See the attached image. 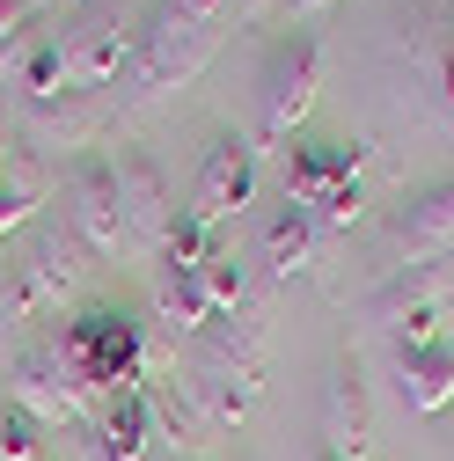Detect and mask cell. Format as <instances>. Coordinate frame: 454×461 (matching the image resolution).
<instances>
[{
  "label": "cell",
  "mask_w": 454,
  "mask_h": 461,
  "mask_svg": "<svg viewBox=\"0 0 454 461\" xmlns=\"http://www.w3.org/2000/svg\"><path fill=\"white\" fill-rule=\"evenodd\" d=\"M257 381H264V315L242 301L205 322V359H198V402L213 425H242V411L257 402Z\"/></svg>",
  "instance_id": "6da1fadb"
},
{
  "label": "cell",
  "mask_w": 454,
  "mask_h": 461,
  "mask_svg": "<svg viewBox=\"0 0 454 461\" xmlns=\"http://www.w3.org/2000/svg\"><path fill=\"white\" fill-rule=\"evenodd\" d=\"M220 30H227V0H154L147 30H140V88L161 95V88L191 81L213 59Z\"/></svg>",
  "instance_id": "7a4b0ae2"
},
{
  "label": "cell",
  "mask_w": 454,
  "mask_h": 461,
  "mask_svg": "<svg viewBox=\"0 0 454 461\" xmlns=\"http://www.w3.org/2000/svg\"><path fill=\"white\" fill-rule=\"evenodd\" d=\"M286 205L315 212V227H352L367 212V191H359V168H367V147L359 140H301L286 147Z\"/></svg>",
  "instance_id": "3957f363"
},
{
  "label": "cell",
  "mask_w": 454,
  "mask_h": 461,
  "mask_svg": "<svg viewBox=\"0 0 454 461\" xmlns=\"http://www.w3.org/2000/svg\"><path fill=\"white\" fill-rule=\"evenodd\" d=\"M59 359L74 366L81 388H103V395L140 388V374H147V330L125 308H81L59 330Z\"/></svg>",
  "instance_id": "277c9868"
},
{
  "label": "cell",
  "mask_w": 454,
  "mask_h": 461,
  "mask_svg": "<svg viewBox=\"0 0 454 461\" xmlns=\"http://www.w3.org/2000/svg\"><path fill=\"white\" fill-rule=\"evenodd\" d=\"M322 88V44L315 37H278L271 59H264V140L286 147L301 132V118L315 110Z\"/></svg>",
  "instance_id": "5b68a950"
},
{
  "label": "cell",
  "mask_w": 454,
  "mask_h": 461,
  "mask_svg": "<svg viewBox=\"0 0 454 461\" xmlns=\"http://www.w3.org/2000/svg\"><path fill=\"white\" fill-rule=\"evenodd\" d=\"M67 198H74V235L103 257L132 249V220H125V191H118V168H110V154H81L74 176H67Z\"/></svg>",
  "instance_id": "8992f818"
},
{
  "label": "cell",
  "mask_w": 454,
  "mask_h": 461,
  "mask_svg": "<svg viewBox=\"0 0 454 461\" xmlns=\"http://www.w3.org/2000/svg\"><path fill=\"white\" fill-rule=\"evenodd\" d=\"M250 198H257V147L227 132V140L205 147V168H198V184H191V220L220 227V220H235Z\"/></svg>",
  "instance_id": "52a82bcc"
},
{
  "label": "cell",
  "mask_w": 454,
  "mask_h": 461,
  "mask_svg": "<svg viewBox=\"0 0 454 461\" xmlns=\"http://www.w3.org/2000/svg\"><path fill=\"white\" fill-rule=\"evenodd\" d=\"M67 278H74V242H59V235H44L23 264H0V330L44 315Z\"/></svg>",
  "instance_id": "ba28073f"
},
{
  "label": "cell",
  "mask_w": 454,
  "mask_h": 461,
  "mask_svg": "<svg viewBox=\"0 0 454 461\" xmlns=\"http://www.w3.org/2000/svg\"><path fill=\"white\" fill-rule=\"evenodd\" d=\"M15 402H23L37 425H81L88 418V388L74 381V366L59 352H30L15 366Z\"/></svg>",
  "instance_id": "9c48e42d"
},
{
  "label": "cell",
  "mask_w": 454,
  "mask_h": 461,
  "mask_svg": "<svg viewBox=\"0 0 454 461\" xmlns=\"http://www.w3.org/2000/svg\"><path fill=\"white\" fill-rule=\"evenodd\" d=\"M388 242L404 249L411 264H440V257H454V176L440 184V191H425L418 205H404L388 220Z\"/></svg>",
  "instance_id": "30bf717a"
},
{
  "label": "cell",
  "mask_w": 454,
  "mask_h": 461,
  "mask_svg": "<svg viewBox=\"0 0 454 461\" xmlns=\"http://www.w3.org/2000/svg\"><path fill=\"white\" fill-rule=\"evenodd\" d=\"M118 67H125V23H118V8H95L88 23L67 30V88H103Z\"/></svg>",
  "instance_id": "8fae6325"
},
{
  "label": "cell",
  "mask_w": 454,
  "mask_h": 461,
  "mask_svg": "<svg viewBox=\"0 0 454 461\" xmlns=\"http://www.w3.org/2000/svg\"><path fill=\"white\" fill-rule=\"evenodd\" d=\"M440 301H454V257H440V264H404L381 294H374V315L381 322H418V315H440Z\"/></svg>",
  "instance_id": "7c38bea8"
},
{
  "label": "cell",
  "mask_w": 454,
  "mask_h": 461,
  "mask_svg": "<svg viewBox=\"0 0 454 461\" xmlns=\"http://www.w3.org/2000/svg\"><path fill=\"white\" fill-rule=\"evenodd\" d=\"M395 374H404V402L411 411H447L454 402V337L395 344Z\"/></svg>",
  "instance_id": "4fadbf2b"
},
{
  "label": "cell",
  "mask_w": 454,
  "mask_h": 461,
  "mask_svg": "<svg viewBox=\"0 0 454 461\" xmlns=\"http://www.w3.org/2000/svg\"><path fill=\"white\" fill-rule=\"evenodd\" d=\"M110 168H118V191H125V220H132V242H161L168 235V198H161V176L147 154H110Z\"/></svg>",
  "instance_id": "5bb4252c"
},
{
  "label": "cell",
  "mask_w": 454,
  "mask_h": 461,
  "mask_svg": "<svg viewBox=\"0 0 454 461\" xmlns=\"http://www.w3.org/2000/svg\"><path fill=\"white\" fill-rule=\"evenodd\" d=\"M322 439H330L337 461H367V381H359V359H345V366H337V381H330Z\"/></svg>",
  "instance_id": "9a60e30c"
},
{
  "label": "cell",
  "mask_w": 454,
  "mask_h": 461,
  "mask_svg": "<svg viewBox=\"0 0 454 461\" xmlns=\"http://www.w3.org/2000/svg\"><path fill=\"white\" fill-rule=\"evenodd\" d=\"M147 432H154V402H147V388H118V395L103 402L95 454H103V461H140V454H147Z\"/></svg>",
  "instance_id": "2e32d148"
},
{
  "label": "cell",
  "mask_w": 454,
  "mask_h": 461,
  "mask_svg": "<svg viewBox=\"0 0 454 461\" xmlns=\"http://www.w3.org/2000/svg\"><path fill=\"white\" fill-rule=\"evenodd\" d=\"M308 257H315V212L286 205V212L264 227V264H271V278H301Z\"/></svg>",
  "instance_id": "e0dca14e"
},
{
  "label": "cell",
  "mask_w": 454,
  "mask_h": 461,
  "mask_svg": "<svg viewBox=\"0 0 454 461\" xmlns=\"http://www.w3.org/2000/svg\"><path fill=\"white\" fill-rule=\"evenodd\" d=\"M161 315L177 322V330H205V322H213L205 264H161Z\"/></svg>",
  "instance_id": "ac0fdd59"
},
{
  "label": "cell",
  "mask_w": 454,
  "mask_h": 461,
  "mask_svg": "<svg viewBox=\"0 0 454 461\" xmlns=\"http://www.w3.org/2000/svg\"><path fill=\"white\" fill-rule=\"evenodd\" d=\"M23 95L30 103H59L67 95V37H30V51H23Z\"/></svg>",
  "instance_id": "d6986e66"
},
{
  "label": "cell",
  "mask_w": 454,
  "mask_h": 461,
  "mask_svg": "<svg viewBox=\"0 0 454 461\" xmlns=\"http://www.w3.org/2000/svg\"><path fill=\"white\" fill-rule=\"evenodd\" d=\"M37 432H44V425L23 411V402H15V395H0V461H37V454H44Z\"/></svg>",
  "instance_id": "ffe728a7"
},
{
  "label": "cell",
  "mask_w": 454,
  "mask_h": 461,
  "mask_svg": "<svg viewBox=\"0 0 454 461\" xmlns=\"http://www.w3.org/2000/svg\"><path fill=\"white\" fill-rule=\"evenodd\" d=\"M205 294H213V315H227V308L250 301V278H242V257L235 249H213L205 257Z\"/></svg>",
  "instance_id": "44dd1931"
},
{
  "label": "cell",
  "mask_w": 454,
  "mask_h": 461,
  "mask_svg": "<svg viewBox=\"0 0 454 461\" xmlns=\"http://www.w3.org/2000/svg\"><path fill=\"white\" fill-rule=\"evenodd\" d=\"M30 205H37V176L30 168H0V235H15L30 220Z\"/></svg>",
  "instance_id": "7402d4cb"
},
{
  "label": "cell",
  "mask_w": 454,
  "mask_h": 461,
  "mask_svg": "<svg viewBox=\"0 0 454 461\" xmlns=\"http://www.w3.org/2000/svg\"><path fill=\"white\" fill-rule=\"evenodd\" d=\"M37 0H0V67H15V51H30Z\"/></svg>",
  "instance_id": "603a6c76"
},
{
  "label": "cell",
  "mask_w": 454,
  "mask_h": 461,
  "mask_svg": "<svg viewBox=\"0 0 454 461\" xmlns=\"http://www.w3.org/2000/svg\"><path fill=\"white\" fill-rule=\"evenodd\" d=\"M286 8H294V15H322V8H330V0H286Z\"/></svg>",
  "instance_id": "cb8c5ba5"
},
{
  "label": "cell",
  "mask_w": 454,
  "mask_h": 461,
  "mask_svg": "<svg viewBox=\"0 0 454 461\" xmlns=\"http://www.w3.org/2000/svg\"><path fill=\"white\" fill-rule=\"evenodd\" d=\"M447 95H454V37H447Z\"/></svg>",
  "instance_id": "d4e9b609"
},
{
  "label": "cell",
  "mask_w": 454,
  "mask_h": 461,
  "mask_svg": "<svg viewBox=\"0 0 454 461\" xmlns=\"http://www.w3.org/2000/svg\"><path fill=\"white\" fill-rule=\"evenodd\" d=\"M242 8H250V15H257V8H271V0H242Z\"/></svg>",
  "instance_id": "484cf974"
},
{
  "label": "cell",
  "mask_w": 454,
  "mask_h": 461,
  "mask_svg": "<svg viewBox=\"0 0 454 461\" xmlns=\"http://www.w3.org/2000/svg\"><path fill=\"white\" fill-rule=\"evenodd\" d=\"M315 461H337V454H330V447H322V454H315Z\"/></svg>",
  "instance_id": "4316f807"
}]
</instances>
